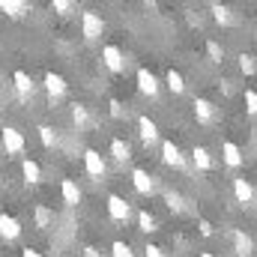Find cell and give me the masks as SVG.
<instances>
[{"mask_svg": "<svg viewBox=\"0 0 257 257\" xmlns=\"http://www.w3.org/2000/svg\"><path fill=\"white\" fill-rule=\"evenodd\" d=\"M21 174H24V183H27V186L42 183V168H39V162H33V159H24V162H21Z\"/></svg>", "mask_w": 257, "mask_h": 257, "instance_id": "obj_16", "label": "cell"}, {"mask_svg": "<svg viewBox=\"0 0 257 257\" xmlns=\"http://www.w3.org/2000/svg\"><path fill=\"white\" fill-rule=\"evenodd\" d=\"M111 156H114V162H120V165H123V162L132 159V147H128L123 138H114V141H111Z\"/></svg>", "mask_w": 257, "mask_h": 257, "instance_id": "obj_20", "label": "cell"}, {"mask_svg": "<svg viewBox=\"0 0 257 257\" xmlns=\"http://www.w3.org/2000/svg\"><path fill=\"white\" fill-rule=\"evenodd\" d=\"M200 257H215V254H212V251H203V254H200Z\"/></svg>", "mask_w": 257, "mask_h": 257, "instance_id": "obj_39", "label": "cell"}, {"mask_svg": "<svg viewBox=\"0 0 257 257\" xmlns=\"http://www.w3.org/2000/svg\"><path fill=\"white\" fill-rule=\"evenodd\" d=\"M221 156H224V165H227V168H239V165H242V150H239V144H233V141H224V144H221Z\"/></svg>", "mask_w": 257, "mask_h": 257, "instance_id": "obj_15", "label": "cell"}, {"mask_svg": "<svg viewBox=\"0 0 257 257\" xmlns=\"http://www.w3.org/2000/svg\"><path fill=\"white\" fill-rule=\"evenodd\" d=\"M138 135H141V141H144L147 147H153V144L159 141V126H156L150 117H138Z\"/></svg>", "mask_w": 257, "mask_h": 257, "instance_id": "obj_14", "label": "cell"}, {"mask_svg": "<svg viewBox=\"0 0 257 257\" xmlns=\"http://www.w3.org/2000/svg\"><path fill=\"white\" fill-rule=\"evenodd\" d=\"M21 257H42V254H39L36 248H24V251H21Z\"/></svg>", "mask_w": 257, "mask_h": 257, "instance_id": "obj_38", "label": "cell"}, {"mask_svg": "<svg viewBox=\"0 0 257 257\" xmlns=\"http://www.w3.org/2000/svg\"><path fill=\"white\" fill-rule=\"evenodd\" d=\"M42 84H45V93H48V99H51V102L63 99V96H66V90H69L66 78H63V75H57V72H48V75L42 78Z\"/></svg>", "mask_w": 257, "mask_h": 257, "instance_id": "obj_4", "label": "cell"}, {"mask_svg": "<svg viewBox=\"0 0 257 257\" xmlns=\"http://www.w3.org/2000/svg\"><path fill=\"white\" fill-rule=\"evenodd\" d=\"M72 123H75L78 128L90 126V111H87V105H81V102L72 105Z\"/></svg>", "mask_w": 257, "mask_h": 257, "instance_id": "obj_24", "label": "cell"}, {"mask_svg": "<svg viewBox=\"0 0 257 257\" xmlns=\"http://www.w3.org/2000/svg\"><path fill=\"white\" fill-rule=\"evenodd\" d=\"M144 257H168V254H165V248H159V245H147V248H144Z\"/></svg>", "mask_w": 257, "mask_h": 257, "instance_id": "obj_34", "label": "cell"}, {"mask_svg": "<svg viewBox=\"0 0 257 257\" xmlns=\"http://www.w3.org/2000/svg\"><path fill=\"white\" fill-rule=\"evenodd\" d=\"M165 200H168V206H171L174 212H183V209H186V200H183V194L168 192V194H165Z\"/></svg>", "mask_w": 257, "mask_h": 257, "instance_id": "obj_29", "label": "cell"}, {"mask_svg": "<svg viewBox=\"0 0 257 257\" xmlns=\"http://www.w3.org/2000/svg\"><path fill=\"white\" fill-rule=\"evenodd\" d=\"M209 9H212V18H215L218 24H230V21H233V15H230V9H227V6H221V3H212Z\"/></svg>", "mask_w": 257, "mask_h": 257, "instance_id": "obj_26", "label": "cell"}, {"mask_svg": "<svg viewBox=\"0 0 257 257\" xmlns=\"http://www.w3.org/2000/svg\"><path fill=\"white\" fill-rule=\"evenodd\" d=\"M81 30H84V39H90V42H93V39H99V36L105 33V18H102L99 12H93V9H90V12H84V15H81Z\"/></svg>", "mask_w": 257, "mask_h": 257, "instance_id": "obj_2", "label": "cell"}, {"mask_svg": "<svg viewBox=\"0 0 257 257\" xmlns=\"http://www.w3.org/2000/svg\"><path fill=\"white\" fill-rule=\"evenodd\" d=\"M84 171H87L93 180H102V177H105L108 165H105V159H102L99 150H87V153H84Z\"/></svg>", "mask_w": 257, "mask_h": 257, "instance_id": "obj_3", "label": "cell"}, {"mask_svg": "<svg viewBox=\"0 0 257 257\" xmlns=\"http://www.w3.org/2000/svg\"><path fill=\"white\" fill-rule=\"evenodd\" d=\"M111 114H114V117H123V105H120V99H111Z\"/></svg>", "mask_w": 257, "mask_h": 257, "instance_id": "obj_35", "label": "cell"}, {"mask_svg": "<svg viewBox=\"0 0 257 257\" xmlns=\"http://www.w3.org/2000/svg\"><path fill=\"white\" fill-rule=\"evenodd\" d=\"M165 84H168V90L174 93V96H180V93H186V78L177 72V69H171L168 75H165Z\"/></svg>", "mask_w": 257, "mask_h": 257, "instance_id": "obj_21", "label": "cell"}, {"mask_svg": "<svg viewBox=\"0 0 257 257\" xmlns=\"http://www.w3.org/2000/svg\"><path fill=\"white\" fill-rule=\"evenodd\" d=\"M245 111L248 114H257V93L254 90H245Z\"/></svg>", "mask_w": 257, "mask_h": 257, "instance_id": "obj_33", "label": "cell"}, {"mask_svg": "<svg viewBox=\"0 0 257 257\" xmlns=\"http://www.w3.org/2000/svg\"><path fill=\"white\" fill-rule=\"evenodd\" d=\"M233 197L242 206H251L254 203V189H251V183L245 177H233Z\"/></svg>", "mask_w": 257, "mask_h": 257, "instance_id": "obj_10", "label": "cell"}, {"mask_svg": "<svg viewBox=\"0 0 257 257\" xmlns=\"http://www.w3.org/2000/svg\"><path fill=\"white\" fill-rule=\"evenodd\" d=\"M132 186H135L138 194H147V197L156 192V180H153L144 168H135V171H132Z\"/></svg>", "mask_w": 257, "mask_h": 257, "instance_id": "obj_9", "label": "cell"}, {"mask_svg": "<svg viewBox=\"0 0 257 257\" xmlns=\"http://www.w3.org/2000/svg\"><path fill=\"white\" fill-rule=\"evenodd\" d=\"M102 63L108 66L111 72H123V69H126V54H123L117 45H105V48H102Z\"/></svg>", "mask_w": 257, "mask_h": 257, "instance_id": "obj_8", "label": "cell"}, {"mask_svg": "<svg viewBox=\"0 0 257 257\" xmlns=\"http://www.w3.org/2000/svg\"><path fill=\"white\" fill-rule=\"evenodd\" d=\"M138 227H141L144 233H153V230H156V215L147 212V209H141V212H138Z\"/></svg>", "mask_w": 257, "mask_h": 257, "instance_id": "obj_25", "label": "cell"}, {"mask_svg": "<svg viewBox=\"0 0 257 257\" xmlns=\"http://www.w3.org/2000/svg\"><path fill=\"white\" fill-rule=\"evenodd\" d=\"M230 239H233V251H236V257H248L251 254V236L248 233H242V230H233L230 233Z\"/></svg>", "mask_w": 257, "mask_h": 257, "instance_id": "obj_18", "label": "cell"}, {"mask_svg": "<svg viewBox=\"0 0 257 257\" xmlns=\"http://www.w3.org/2000/svg\"><path fill=\"white\" fill-rule=\"evenodd\" d=\"M206 54H209V60H212V63H221V60H224V48H221L215 39H209V42H206Z\"/></svg>", "mask_w": 257, "mask_h": 257, "instance_id": "obj_28", "label": "cell"}, {"mask_svg": "<svg viewBox=\"0 0 257 257\" xmlns=\"http://www.w3.org/2000/svg\"><path fill=\"white\" fill-rule=\"evenodd\" d=\"M60 194H63L66 206H78V203H81V189H78L75 180H63V183H60Z\"/></svg>", "mask_w": 257, "mask_h": 257, "instance_id": "obj_17", "label": "cell"}, {"mask_svg": "<svg viewBox=\"0 0 257 257\" xmlns=\"http://www.w3.org/2000/svg\"><path fill=\"white\" fill-rule=\"evenodd\" d=\"M200 233H203V236H212V224H209V221H200Z\"/></svg>", "mask_w": 257, "mask_h": 257, "instance_id": "obj_36", "label": "cell"}, {"mask_svg": "<svg viewBox=\"0 0 257 257\" xmlns=\"http://www.w3.org/2000/svg\"><path fill=\"white\" fill-rule=\"evenodd\" d=\"M33 218H36V227H39V230H48V227H51V221H54V212H51L48 206H42V203H39V206L33 209Z\"/></svg>", "mask_w": 257, "mask_h": 257, "instance_id": "obj_22", "label": "cell"}, {"mask_svg": "<svg viewBox=\"0 0 257 257\" xmlns=\"http://www.w3.org/2000/svg\"><path fill=\"white\" fill-rule=\"evenodd\" d=\"M239 69H242L245 75H254V57H251V54H242V57H239Z\"/></svg>", "mask_w": 257, "mask_h": 257, "instance_id": "obj_32", "label": "cell"}, {"mask_svg": "<svg viewBox=\"0 0 257 257\" xmlns=\"http://www.w3.org/2000/svg\"><path fill=\"white\" fill-rule=\"evenodd\" d=\"M84 257H102V254H99V248H93V245H87V248H84Z\"/></svg>", "mask_w": 257, "mask_h": 257, "instance_id": "obj_37", "label": "cell"}, {"mask_svg": "<svg viewBox=\"0 0 257 257\" xmlns=\"http://www.w3.org/2000/svg\"><path fill=\"white\" fill-rule=\"evenodd\" d=\"M12 84H15V93H18L21 99H30V96L36 93V84H33V78H30L27 72H21V69L12 75Z\"/></svg>", "mask_w": 257, "mask_h": 257, "instance_id": "obj_13", "label": "cell"}, {"mask_svg": "<svg viewBox=\"0 0 257 257\" xmlns=\"http://www.w3.org/2000/svg\"><path fill=\"white\" fill-rule=\"evenodd\" d=\"M51 9H54L57 15H69V12L75 9V3H72V0H54V3H51Z\"/></svg>", "mask_w": 257, "mask_h": 257, "instance_id": "obj_31", "label": "cell"}, {"mask_svg": "<svg viewBox=\"0 0 257 257\" xmlns=\"http://www.w3.org/2000/svg\"><path fill=\"white\" fill-rule=\"evenodd\" d=\"M0 236L6 239V242H15L18 236H21V221L15 218V215H0Z\"/></svg>", "mask_w": 257, "mask_h": 257, "instance_id": "obj_12", "label": "cell"}, {"mask_svg": "<svg viewBox=\"0 0 257 257\" xmlns=\"http://www.w3.org/2000/svg\"><path fill=\"white\" fill-rule=\"evenodd\" d=\"M192 159H194V165L200 168V171H212V156H209V150L206 147H194V153H192Z\"/></svg>", "mask_w": 257, "mask_h": 257, "instance_id": "obj_23", "label": "cell"}, {"mask_svg": "<svg viewBox=\"0 0 257 257\" xmlns=\"http://www.w3.org/2000/svg\"><path fill=\"white\" fill-rule=\"evenodd\" d=\"M108 215H111L114 221L126 224L128 215H132V206H128L126 197H120V194H111V197H108Z\"/></svg>", "mask_w": 257, "mask_h": 257, "instance_id": "obj_5", "label": "cell"}, {"mask_svg": "<svg viewBox=\"0 0 257 257\" xmlns=\"http://www.w3.org/2000/svg\"><path fill=\"white\" fill-rule=\"evenodd\" d=\"M111 257H135V251H132L128 242H114L111 245Z\"/></svg>", "mask_w": 257, "mask_h": 257, "instance_id": "obj_30", "label": "cell"}, {"mask_svg": "<svg viewBox=\"0 0 257 257\" xmlns=\"http://www.w3.org/2000/svg\"><path fill=\"white\" fill-rule=\"evenodd\" d=\"M39 141H42V147L51 150V147L57 144V132H54L51 126H39Z\"/></svg>", "mask_w": 257, "mask_h": 257, "instance_id": "obj_27", "label": "cell"}, {"mask_svg": "<svg viewBox=\"0 0 257 257\" xmlns=\"http://www.w3.org/2000/svg\"><path fill=\"white\" fill-rule=\"evenodd\" d=\"M192 108H194V117H197L200 126H212L215 117H218V111H215V105H212L209 99H194Z\"/></svg>", "mask_w": 257, "mask_h": 257, "instance_id": "obj_6", "label": "cell"}, {"mask_svg": "<svg viewBox=\"0 0 257 257\" xmlns=\"http://www.w3.org/2000/svg\"><path fill=\"white\" fill-rule=\"evenodd\" d=\"M162 162L171 168H186V156L174 141H162Z\"/></svg>", "mask_w": 257, "mask_h": 257, "instance_id": "obj_7", "label": "cell"}, {"mask_svg": "<svg viewBox=\"0 0 257 257\" xmlns=\"http://www.w3.org/2000/svg\"><path fill=\"white\" fill-rule=\"evenodd\" d=\"M0 144H3V150H6V156H24V150H27L24 135L15 126H6L0 132Z\"/></svg>", "mask_w": 257, "mask_h": 257, "instance_id": "obj_1", "label": "cell"}, {"mask_svg": "<svg viewBox=\"0 0 257 257\" xmlns=\"http://www.w3.org/2000/svg\"><path fill=\"white\" fill-rule=\"evenodd\" d=\"M138 90L144 93V96H159V78L150 72V69H138Z\"/></svg>", "mask_w": 257, "mask_h": 257, "instance_id": "obj_11", "label": "cell"}, {"mask_svg": "<svg viewBox=\"0 0 257 257\" xmlns=\"http://www.w3.org/2000/svg\"><path fill=\"white\" fill-rule=\"evenodd\" d=\"M0 12H6L9 18H21V15L30 12V3H24V0H0Z\"/></svg>", "mask_w": 257, "mask_h": 257, "instance_id": "obj_19", "label": "cell"}]
</instances>
